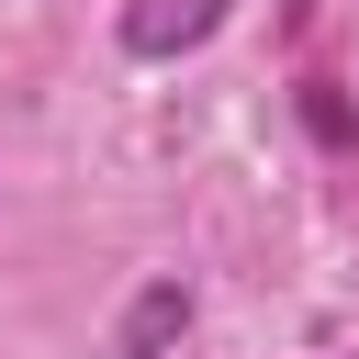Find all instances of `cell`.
Listing matches in <instances>:
<instances>
[{
	"mask_svg": "<svg viewBox=\"0 0 359 359\" xmlns=\"http://www.w3.org/2000/svg\"><path fill=\"white\" fill-rule=\"evenodd\" d=\"M224 22V0H123V45L135 56H180V45H202Z\"/></svg>",
	"mask_w": 359,
	"mask_h": 359,
	"instance_id": "6da1fadb",
	"label": "cell"
},
{
	"mask_svg": "<svg viewBox=\"0 0 359 359\" xmlns=\"http://www.w3.org/2000/svg\"><path fill=\"white\" fill-rule=\"evenodd\" d=\"M180 314H191V292H146V303H135V325H123V359H146V348H157Z\"/></svg>",
	"mask_w": 359,
	"mask_h": 359,
	"instance_id": "7a4b0ae2",
	"label": "cell"
}]
</instances>
